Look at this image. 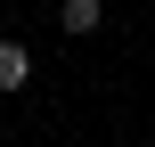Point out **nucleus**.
<instances>
[{"mask_svg": "<svg viewBox=\"0 0 155 147\" xmlns=\"http://www.w3.org/2000/svg\"><path fill=\"white\" fill-rule=\"evenodd\" d=\"M25 82H33V49L25 41H0V98H16Z\"/></svg>", "mask_w": 155, "mask_h": 147, "instance_id": "obj_1", "label": "nucleus"}, {"mask_svg": "<svg viewBox=\"0 0 155 147\" xmlns=\"http://www.w3.org/2000/svg\"><path fill=\"white\" fill-rule=\"evenodd\" d=\"M57 25L82 41V33H98V25H106V0H57Z\"/></svg>", "mask_w": 155, "mask_h": 147, "instance_id": "obj_2", "label": "nucleus"}]
</instances>
